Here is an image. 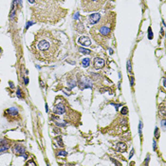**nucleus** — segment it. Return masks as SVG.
<instances>
[{"label": "nucleus", "instance_id": "1", "mask_svg": "<svg viewBox=\"0 0 166 166\" xmlns=\"http://www.w3.org/2000/svg\"><path fill=\"white\" fill-rule=\"evenodd\" d=\"M115 19L116 15L114 12H107L103 17H101L98 25L91 28L90 34L98 44L104 47L105 46L115 28Z\"/></svg>", "mask_w": 166, "mask_h": 166}, {"label": "nucleus", "instance_id": "2", "mask_svg": "<svg viewBox=\"0 0 166 166\" xmlns=\"http://www.w3.org/2000/svg\"><path fill=\"white\" fill-rule=\"evenodd\" d=\"M35 47L37 52L39 53V58L44 60H51L54 58V55L60 47V41L52 35V33L43 31L37 37Z\"/></svg>", "mask_w": 166, "mask_h": 166}, {"label": "nucleus", "instance_id": "3", "mask_svg": "<svg viewBox=\"0 0 166 166\" xmlns=\"http://www.w3.org/2000/svg\"><path fill=\"white\" fill-rule=\"evenodd\" d=\"M106 0H81V5L84 12H92L101 10Z\"/></svg>", "mask_w": 166, "mask_h": 166}, {"label": "nucleus", "instance_id": "4", "mask_svg": "<svg viewBox=\"0 0 166 166\" xmlns=\"http://www.w3.org/2000/svg\"><path fill=\"white\" fill-rule=\"evenodd\" d=\"M93 65H94V68L96 69H103L104 66H105V61L102 59V58H95L94 59V62H93Z\"/></svg>", "mask_w": 166, "mask_h": 166}, {"label": "nucleus", "instance_id": "5", "mask_svg": "<svg viewBox=\"0 0 166 166\" xmlns=\"http://www.w3.org/2000/svg\"><path fill=\"white\" fill-rule=\"evenodd\" d=\"M100 19H101V14H100V13H94V14L89 15V17H88L89 24H91V25L97 24Z\"/></svg>", "mask_w": 166, "mask_h": 166}, {"label": "nucleus", "instance_id": "6", "mask_svg": "<svg viewBox=\"0 0 166 166\" xmlns=\"http://www.w3.org/2000/svg\"><path fill=\"white\" fill-rule=\"evenodd\" d=\"M53 112L56 114V115H62L65 112V105H62V104H59L57 105L54 108H53Z\"/></svg>", "mask_w": 166, "mask_h": 166}, {"label": "nucleus", "instance_id": "7", "mask_svg": "<svg viewBox=\"0 0 166 166\" xmlns=\"http://www.w3.org/2000/svg\"><path fill=\"white\" fill-rule=\"evenodd\" d=\"M78 42H79L81 45L85 46V47H88V46L91 45V40H90V38H88L87 36H82V37H80L79 40H78Z\"/></svg>", "mask_w": 166, "mask_h": 166}, {"label": "nucleus", "instance_id": "8", "mask_svg": "<svg viewBox=\"0 0 166 166\" xmlns=\"http://www.w3.org/2000/svg\"><path fill=\"white\" fill-rule=\"evenodd\" d=\"M6 114L9 116V117H12V118H15L18 116L19 112H18V109L16 107H12V108H9L8 110H6Z\"/></svg>", "mask_w": 166, "mask_h": 166}, {"label": "nucleus", "instance_id": "9", "mask_svg": "<svg viewBox=\"0 0 166 166\" xmlns=\"http://www.w3.org/2000/svg\"><path fill=\"white\" fill-rule=\"evenodd\" d=\"M12 151H13V153H15L17 155H23L25 153V147L23 145H21V144H16L13 147Z\"/></svg>", "mask_w": 166, "mask_h": 166}, {"label": "nucleus", "instance_id": "10", "mask_svg": "<svg viewBox=\"0 0 166 166\" xmlns=\"http://www.w3.org/2000/svg\"><path fill=\"white\" fill-rule=\"evenodd\" d=\"M126 144L125 143H123V142H119L118 144H117V147H116V149H117V151L118 152H121V153H123V152H125L126 151Z\"/></svg>", "mask_w": 166, "mask_h": 166}, {"label": "nucleus", "instance_id": "11", "mask_svg": "<svg viewBox=\"0 0 166 166\" xmlns=\"http://www.w3.org/2000/svg\"><path fill=\"white\" fill-rule=\"evenodd\" d=\"M9 147H10V145L7 144V143L6 144H0V154L6 152L9 149Z\"/></svg>", "mask_w": 166, "mask_h": 166}, {"label": "nucleus", "instance_id": "12", "mask_svg": "<svg viewBox=\"0 0 166 166\" xmlns=\"http://www.w3.org/2000/svg\"><path fill=\"white\" fill-rule=\"evenodd\" d=\"M82 64H83V66H84V68H87V66L89 65V64H90V59H88V58L84 59Z\"/></svg>", "mask_w": 166, "mask_h": 166}, {"label": "nucleus", "instance_id": "13", "mask_svg": "<svg viewBox=\"0 0 166 166\" xmlns=\"http://www.w3.org/2000/svg\"><path fill=\"white\" fill-rule=\"evenodd\" d=\"M79 51L81 52V53H84V54H90L91 53V51L90 50H88V49H79Z\"/></svg>", "mask_w": 166, "mask_h": 166}, {"label": "nucleus", "instance_id": "14", "mask_svg": "<svg viewBox=\"0 0 166 166\" xmlns=\"http://www.w3.org/2000/svg\"><path fill=\"white\" fill-rule=\"evenodd\" d=\"M56 141H57V142H58V145H59V146H61V147H64L63 142H62V140H61V138H60V137L56 138Z\"/></svg>", "mask_w": 166, "mask_h": 166}, {"label": "nucleus", "instance_id": "15", "mask_svg": "<svg viewBox=\"0 0 166 166\" xmlns=\"http://www.w3.org/2000/svg\"><path fill=\"white\" fill-rule=\"evenodd\" d=\"M127 112H128V108H127L126 106H123V108L121 109V113L122 115H126V114H127Z\"/></svg>", "mask_w": 166, "mask_h": 166}, {"label": "nucleus", "instance_id": "16", "mask_svg": "<svg viewBox=\"0 0 166 166\" xmlns=\"http://www.w3.org/2000/svg\"><path fill=\"white\" fill-rule=\"evenodd\" d=\"M16 94H17V97H18L19 99H23V96L21 95V90H20V88H17Z\"/></svg>", "mask_w": 166, "mask_h": 166}, {"label": "nucleus", "instance_id": "17", "mask_svg": "<svg viewBox=\"0 0 166 166\" xmlns=\"http://www.w3.org/2000/svg\"><path fill=\"white\" fill-rule=\"evenodd\" d=\"M155 137H156L157 139L159 138V135H158V127H156V129H155Z\"/></svg>", "mask_w": 166, "mask_h": 166}, {"label": "nucleus", "instance_id": "18", "mask_svg": "<svg viewBox=\"0 0 166 166\" xmlns=\"http://www.w3.org/2000/svg\"><path fill=\"white\" fill-rule=\"evenodd\" d=\"M127 70H128V72H131V63H130V61L127 62Z\"/></svg>", "mask_w": 166, "mask_h": 166}, {"label": "nucleus", "instance_id": "19", "mask_svg": "<svg viewBox=\"0 0 166 166\" xmlns=\"http://www.w3.org/2000/svg\"><path fill=\"white\" fill-rule=\"evenodd\" d=\"M148 37H149V39H152V38H153V33H152L150 28H149V31H148Z\"/></svg>", "mask_w": 166, "mask_h": 166}, {"label": "nucleus", "instance_id": "20", "mask_svg": "<svg viewBox=\"0 0 166 166\" xmlns=\"http://www.w3.org/2000/svg\"><path fill=\"white\" fill-rule=\"evenodd\" d=\"M130 83H131V85H134V77L133 76H130Z\"/></svg>", "mask_w": 166, "mask_h": 166}, {"label": "nucleus", "instance_id": "21", "mask_svg": "<svg viewBox=\"0 0 166 166\" xmlns=\"http://www.w3.org/2000/svg\"><path fill=\"white\" fill-rule=\"evenodd\" d=\"M59 155H62V156H66V152L65 151H60V153H58Z\"/></svg>", "mask_w": 166, "mask_h": 166}, {"label": "nucleus", "instance_id": "22", "mask_svg": "<svg viewBox=\"0 0 166 166\" xmlns=\"http://www.w3.org/2000/svg\"><path fill=\"white\" fill-rule=\"evenodd\" d=\"M142 122L141 121V122H140V129H139V131H140V134H142Z\"/></svg>", "mask_w": 166, "mask_h": 166}, {"label": "nucleus", "instance_id": "23", "mask_svg": "<svg viewBox=\"0 0 166 166\" xmlns=\"http://www.w3.org/2000/svg\"><path fill=\"white\" fill-rule=\"evenodd\" d=\"M27 165H35V163L33 162V161H29V162L27 163Z\"/></svg>", "mask_w": 166, "mask_h": 166}, {"label": "nucleus", "instance_id": "24", "mask_svg": "<svg viewBox=\"0 0 166 166\" xmlns=\"http://www.w3.org/2000/svg\"><path fill=\"white\" fill-rule=\"evenodd\" d=\"M24 80H25V85H28V78H25Z\"/></svg>", "mask_w": 166, "mask_h": 166}, {"label": "nucleus", "instance_id": "25", "mask_svg": "<svg viewBox=\"0 0 166 166\" xmlns=\"http://www.w3.org/2000/svg\"><path fill=\"white\" fill-rule=\"evenodd\" d=\"M28 2L32 4V3H34V0H28Z\"/></svg>", "mask_w": 166, "mask_h": 166}, {"label": "nucleus", "instance_id": "26", "mask_svg": "<svg viewBox=\"0 0 166 166\" xmlns=\"http://www.w3.org/2000/svg\"><path fill=\"white\" fill-rule=\"evenodd\" d=\"M154 149H156V142H154Z\"/></svg>", "mask_w": 166, "mask_h": 166}]
</instances>
